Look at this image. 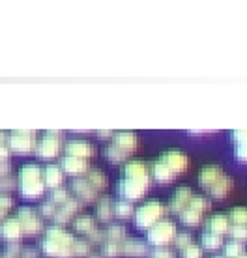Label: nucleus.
<instances>
[{
  "mask_svg": "<svg viewBox=\"0 0 247 258\" xmlns=\"http://www.w3.org/2000/svg\"><path fill=\"white\" fill-rule=\"evenodd\" d=\"M73 241L75 236L68 232L64 226H49L43 239L39 241V251L51 258H73Z\"/></svg>",
  "mask_w": 247,
  "mask_h": 258,
  "instance_id": "nucleus-1",
  "label": "nucleus"
},
{
  "mask_svg": "<svg viewBox=\"0 0 247 258\" xmlns=\"http://www.w3.org/2000/svg\"><path fill=\"white\" fill-rule=\"evenodd\" d=\"M17 187L19 193L25 199H39L45 193V183H43V168L36 163H28L19 168L17 174Z\"/></svg>",
  "mask_w": 247,
  "mask_h": 258,
  "instance_id": "nucleus-2",
  "label": "nucleus"
},
{
  "mask_svg": "<svg viewBox=\"0 0 247 258\" xmlns=\"http://www.w3.org/2000/svg\"><path fill=\"white\" fill-rule=\"evenodd\" d=\"M169 215V208L161 200H148L143 206L135 210V226L139 230H148L150 226H154L157 221L165 219Z\"/></svg>",
  "mask_w": 247,
  "mask_h": 258,
  "instance_id": "nucleus-3",
  "label": "nucleus"
},
{
  "mask_svg": "<svg viewBox=\"0 0 247 258\" xmlns=\"http://www.w3.org/2000/svg\"><path fill=\"white\" fill-rule=\"evenodd\" d=\"M210 210H212V200H210V197L193 195V199L189 200V204L182 210V213L178 215V219H180L182 225L197 228V226H201V223L208 215Z\"/></svg>",
  "mask_w": 247,
  "mask_h": 258,
  "instance_id": "nucleus-4",
  "label": "nucleus"
},
{
  "mask_svg": "<svg viewBox=\"0 0 247 258\" xmlns=\"http://www.w3.org/2000/svg\"><path fill=\"white\" fill-rule=\"evenodd\" d=\"M178 234V226L174 221L170 219H161L157 221L154 226H150L146 230V243L148 247H170V243L174 241V236Z\"/></svg>",
  "mask_w": 247,
  "mask_h": 258,
  "instance_id": "nucleus-5",
  "label": "nucleus"
},
{
  "mask_svg": "<svg viewBox=\"0 0 247 258\" xmlns=\"http://www.w3.org/2000/svg\"><path fill=\"white\" fill-rule=\"evenodd\" d=\"M62 148H64V133L56 129H49L41 139H38L34 152L39 159H54L62 152Z\"/></svg>",
  "mask_w": 247,
  "mask_h": 258,
  "instance_id": "nucleus-6",
  "label": "nucleus"
},
{
  "mask_svg": "<svg viewBox=\"0 0 247 258\" xmlns=\"http://www.w3.org/2000/svg\"><path fill=\"white\" fill-rule=\"evenodd\" d=\"M38 142V135L34 129H15L8 135V148L17 155L32 154Z\"/></svg>",
  "mask_w": 247,
  "mask_h": 258,
  "instance_id": "nucleus-7",
  "label": "nucleus"
},
{
  "mask_svg": "<svg viewBox=\"0 0 247 258\" xmlns=\"http://www.w3.org/2000/svg\"><path fill=\"white\" fill-rule=\"evenodd\" d=\"M150 189L148 181H141V180H130V178H120L116 183V193L120 199L124 200H141L146 197Z\"/></svg>",
  "mask_w": 247,
  "mask_h": 258,
  "instance_id": "nucleus-8",
  "label": "nucleus"
},
{
  "mask_svg": "<svg viewBox=\"0 0 247 258\" xmlns=\"http://www.w3.org/2000/svg\"><path fill=\"white\" fill-rule=\"evenodd\" d=\"M15 217H17V221L23 226L25 236H36V234H39L43 230V221H41L39 213L34 208L21 206L17 210V213H15Z\"/></svg>",
  "mask_w": 247,
  "mask_h": 258,
  "instance_id": "nucleus-9",
  "label": "nucleus"
},
{
  "mask_svg": "<svg viewBox=\"0 0 247 258\" xmlns=\"http://www.w3.org/2000/svg\"><path fill=\"white\" fill-rule=\"evenodd\" d=\"M157 159L165 163L176 176L183 174L189 168V157L183 154V152H180V150H167V152H163Z\"/></svg>",
  "mask_w": 247,
  "mask_h": 258,
  "instance_id": "nucleus-10",
  "label": "nucleus"
},
{
  "mask_svg": "<svg viewBox=\"0 0 247 258\" xmlns=\"http://www.w3.org/2000/svg\"><path fill=\"white\" fill-rule=\"evenodd\" d=\"M150 247L146 241L139 238H128L120 241V256H130V258H148Z\"/></svg>",
  "mask_w": 247,
  "mask_h": 258,
  "instance_id": "nucleus-11",
  "label": "nucleus"
},
{
  "mask_svg": "<svg viewBox=\"0 0 247 258\" xmlns=\"http://www.w3.org/2000/svg\"><path fill=\"white\" fill-rule=\"evenodd\" d=\"M70 193L75 195V199L81 200L83 204H92V202H96V200L99 199L98 197V191L92 187L90 183H88V180L86 178H75V180L72 181V185H70Z\"/></svg>",
  "mask_w": 247,
  "mask_h": 258,
  "instance_id": "nucleus-12",
  "label": "nucleus"
},
{
  "mask_svg": "<svg viewBox=\"0 0 247 258\" xmlns=\"http://www.w3.org/2000/svg\"><path fill=\"white\" fill-rule=\"evenodd\" d=\"M122 178H130V180H141L152 183L150 178V167L148 163L133 159V161H126L122 167Z\"/></svg>",
  "mask_w": 247,
  "mask_h": 258,
  "instance_id": "nucleus-13",
  "label": "nucleus"
},
{
  "mask_svg": "<svg viewBox=\"0 0 247 258\" xmlns=\"http://www.w3.org/2000/svg\"><path fill=\"white\" fill-rule=\"evenodd\" d=\"M25 236L23 226L17 221V217H6L0 221V238L8 241V243H17Z\"/></svg>",
  "mask_w": 247,
  "mask_h": 258,
  "instance_id": "nucleus-14",
  "label": "nucleus"
},
{
  "mask_svg": "<svg viewBox=\"0 0 247 258\" xmlns=\"http://www.w3.org/2000/svg\"><path fill=\"white\" fill-rule=\"evenodd\" d=\"M193 189L189 187V185H180V187L176 189L174 193H172V197H170L169 204H167V208H169V213H172V215H180L182 213V210L189 204V200L193 199Z\"/></svg>",
  "mask_w": 247,
  "mask_h": 258,
  "instance_id": "nucleus-15",
  "label": "nucleus"
},
{
  "mask_svg": "<svg viewBox=\"0 0 247 258\" xmlns=\"http://www.w3.org/2000/svg\"><path fill=\"white\" fill-rule=\"evenodd\" d=\"M60 168H62L64 174L81 178V176H85L88 172L90 163H88V159H81V157H73V155H64L62 161H60Z\"/></svg>",
  "mask_w": 247,
  "mask_h": 258,
  "instance_id": "nucleus-16",
  "label": "nucleus"
},
{
  "mask_svg": "<svg viewBox=\"0 0 247 258\" xmlns=\"http://www.w3.org/2000/svg\"><path fill=\"white\" fill-rule=\"evenodd\" d=\"M66 155H73V157H81V159H90L96 155V148L94 144L83 139H73V141L66 142L64 144Z\"/></svg>",
  "mask_w": 247,
  "mask_h": 258,
  "instance_id": "nucleus-17",
  "label": "nucleus"
},
{
  "mask_svg": "<svg viewBox=\"0 0 247 258\" xmlns=\"http://www.w3.org/2000/svg\"><path fill=\"white\" fill-rule=\"evenodd\" d=\"M230 226H232V223L228 219V215L215 213V215H210L208 219L204 221V232H212L225 238L230 232Z\"/></svg>",
  "mask_w": 247,
  "mask_h": 258,
  "instance_id": "nucleus-18",
  "label": "nucleus"
},
{
  "mask_svg": "<svg viewBox=\"0 0 247 258\" xmlns=\"http://www.w3.org/2000/svg\"><path fill=\"white\" fill-rule=\"evenodd\" d=\"M227 174L225 170H223L219 165H206V167L201 168V172H199V183H201V187L204 191H208L214 183L221 180L223 176Z\"/></svg>",
  "mask_w": 247,
  "mask_h": 258,
  "instance_id": "nucleus-19",
  "label": "nucleus"
},
{
  "mask_svg": "<svg viewBox=\"0 0 247 258\" xmlns=\"http://www.w3.org/2000/svg\"><path fill=\"white\" fill-rule=\"evenodd\" d=\"M112 144L131 155L139 146V137L135 131H116L112 135Z\"/></svg>",
  "mask_w": 247,
  "mask_h": 258,
  "instance_id": "nucleus-20",
  "label": "nucleus"
},
{
  "mask_svg": "<svg viewBox=\"0 0 247 258\" xmlns=\"http://www.w3.org/2000/svg\"><path fill=\"white\" fill-rule=\"evenodd\" d=\"M148 167H150V178L154 181H157V183H170V181L176 180L174 172H172L163 161H159V159H156L154 163H150Z\"/></svg>",
  "mask_w": 247,
  "mask_h": 258,
  "instance_id": "nucleus-21",
  "label": "nucleus"
},
{
  "mask_svg": "<svg viewBox=\"0 0 247 258\" xmlns=\"http://www.w3.org/2000/svg\"><path fill=\"white\" fill-rule=\"evenodd\" d=\"M64 176L66 174L62 172L60 165H47V167L43 168V183H45V187H49V189L62 187Z\"/></svg>",
  "mask_w": 247,
  "mask_h": 258,
  "instance_id": "nucleus-22",
  "label": "nucleus"
},
{
  "mask_svg": "<svg viewBox=\"0 0 247 258\" xmlns=\"http://www.w3.org/2000/svg\"><path fill=\"white\" fill-rule=\"evenodd\" d=\"M232 189H234V180H232L228 174H225L221 180L215 183V185H212V187L206 191V195H208V197H212V199L221 200V199H225L228 193H232Z\"/></svg>",
  "mask_w": 247,
  "mask_h": 258,
  "instance_id": "nucleus-23",
  "label": "nucleus"
},
{
  "mask_svg": "<svg viewBox=\"0 0 247 258\" xmlns=\"http://www.w3.org/2000/svg\"><path fill=\"white\" fill-rule=\"evenodd\" d=\"M112 204H114V200L111 197H99L96 200V219L101 223H111V219L114 217Z\"/></svg>",
  "mask_w": 247,
  "mask_h": 258,
  "instance_id": "nucleus-24",
  "label": "nucleus"
},
{
  "mask_svg": "<svg viewBox=\"0 0 247 258\" xmlns=\"http://www.w3.org/2000/svg\"><path fill=\"white\" fill-rule=\"evenodd\" d=\"M85 178L98 193L103 191V189H107V185H109V178H107V174H105L101 168H88V172L85 174Z\"/></svg>",
  "mask_w": 247,
  "mask_h": 258,
  "instance_id": "nucleus-25",
  "label": "nucleus"
},
{
  "mask_svg": "<svg viewBox=\"0 0 247 258\" xmlns=\"http://www.w3.org/2000/svg\"><path fill=\"white\" fill-rule=\"evenodd\" d=\"M225 245V239L223 236H217V234H212V232H202L201 236V247L202 251H219L223 249Z\"/></svg>",
  "mask_w": 247,
  "mask_h": 258,
  "instance_id": "nucleus-26",
  "label": "nucleus"
},
{
  "mask_svg": "<svg viewBox=\"0 0 247 258\" xmlns=\"http://www.w3.org/2000/svg\"><path fill=\"white\" fill-rule=\"evenodd\" d=\"M73 226H75V230H77L79 234H85V236H88L92 230H96V228H98V225H96V217L86 215V213L77 215L75 221H73Z\"/></svg>",
  "mask_w": 247,
  "mask_h": 258,
  "instance_id": "nucleus-27",
  "label": "nucleus"
},
{
  "mask_svg": "<svg viewBox=\"0 0 247 258\" xmlns=\"http://www.w3.org/2000/svg\"><path fill=\"white\" fill-rule=\"evenodd\" d=\"M112 212H114V217L126 221V219H131L135 215V208H133V204H131L130 200L118 199L112 204Z\"/></svg>",
  "mask_w": 247,
  "mask_h": 258,
  "instance_id": "nucleus-28",
  "label": "nucleus"
},
{
  "mask_svg": "<svg viewBox=\"0 0 247 258\" xmlns=\"http://www.w3.org/2000/svg\"><path fill=\"white\" fill-rule=\"evenodd\" d=\"M128 238V230L126 226L118 225V223H109L105 228V241H124Z\"/></svg>",
  "mask_w": 247,
  "mask_h": 258,
  "instance_id": "nucleus-29",
  "label": "nucleus"
},
{
  "mask_svg": "<svg viewBox=\"0 0 247 258\" xmlns=\"http://www.w3.org/2000/svg\"><path fill=\"white\" fill-rule=\"evenodd\" d=\"M105 157H107V161L114 163V165H122V163L128 161L130 154H128V152H124V150H120L118 146H114V144L111 142V144L105 148Z\"/></svg>",
  "mask_w": 247,
  "mask_h": 258,
  "instance_id": "nucleus-30",
  "label": "nucleus"
},
{
  "mask_svg": "<svg viewBox=\"0 0 247 258\" xmlns=\"http://www.w3.org/2000/svg\"><path fill=\"white\" fill-rule=\"evenodd\" d=\"M243 251H245V245L241 241H236V239L225 241V245H223V256L225 258H238Z\"/></svg>",
  "mask_w": 247,
  "mask_h": 258,
  "instance_id": "nucleus-31",
  "label": "nucleus"
},
{
  "mask_svg": "<svg viewBox=\"0 0 247 258\" xmlns=\"http://www.w3.org/2000/svg\"><path fill=\"white\" fill-rule=\"evenodd\" d=\"M99 252L103 258H120V241H103Z\"/></svg>",
  "mask_w": 247,
  "mask_h": 258,
  "instance_id": "nucleus-32",
  "label": "nucleus"
},
{
  "mask_svg": "<svg viewBox=\"0 0 247 258\" xmlns=\"http://www.w3.org/2000/svg\"><path fill=\"white\" fill-rule=\"evenodd\" d=\"M90 251H92V247H90V243H88L86 239L75 238V241H73V247H72L73 258H86Z\"/></svg>",
  "mask_w": 247,
  "mask_h": 258,
  "instance_id": "nucleus-33",
  "label": "nucleus"
},
{
  "mask_svg": "<svg viewBox=\"0 0 247 258\" xmlns=\"http://www.w3.org/2000/svg\"><path fill=\"white\" fill-rule=\"evenodd\" d=\"M56 210H58V206H56L54 202L45 200V202H41V206L38 208V213H39V217H43V219H52V215L56 213Z\"/></svg>",
  "mask_w": 247,
  "mask_h": 258,
  "instance_id": "nucleus-34",
  "label": "nucleus"
},
{
  "mask_svg": "<svg viewBox=\"0 0 247 258\" xmlns=\"http://www.w3.org/2000/svg\"><path fill=\"white\" fill-rule=\"evenodd\" d=\"M68 199H72V193L68 191V189L64 187H56V189H52V193H51V202H54L56 206H62L66 200Z\"/></svg>",
  "mask_w": 247,
  "mask_h": 258,
  "instance_id": "nucleus-35",
  "label": "nucleus"
},
{
  "mask_svg": "<svg viewBox=\"0 0 247 258\" xmlns=\"http://www.w3.org/2000/svg\"><path fill=\"white\" fill-rule=\"evenodd\" d=\"M172 243H174V247L178 249V251H183L186 247L193 243V236H191L189 232H178L174 236V241H172Z\"/></svg>",
  "mask_w": 247,
  "mask_h": 258,
  "instance_id": "nucleus-36",
  "label": "nucleus"
},
{
  "mask_svg": "<svg viewBox=\"0 0 247 258\" xmlns=\"http://www.w3.org/2000/svg\"><path fill=\"white\" fill-rule=\"evenodd\" d=\"M148 258H176V252L170 247H154L150 249Z\"/></svg>",
  "mask_w": 247,
  "mask_h": 258,
  "instance_id": "nucleus-37",
  "label": "nucleus"
},
{
  "mask_svg": "<svg viewBox=\"0 0 247 258\" xmlns=\"http://www.w3.org/2000/svg\"><path fill=\"white\" fill-rule=\"evenodd\" d=\"M21 251H23V245H21L19 241L17 243H8L6 249L0 252V258H19Z\"/></svg>",
  "mask_w": 247,
  "mask_h": 258,
  "instance_id": "nucleus-38",
  "label": "nucleus"
},
{
  "mask_svg": "<svg viewBox=\"0 0 247 258\" xmlns=\"http://www.w3.org/2000/svg\"><path fill=\"white\" fill-rule=\"evenodd\" d=\"M86 241L90 243V247H101V243L105 241V230H99V228L92 230V232L86 236Z\"/></svg>",
  "mask_w": 247,
  "mask_h": 258,
  "instance_id": "nucleus-39",
  "label": "nucleus"
},
{
  "mask_svg": "<svg viewBox=\"0 0 247 258\" xmlns=\"http://www.w3.org/2000/svg\"><path fill=\"white\" fill-rule=\"evenodd\" d=\"M182 258H204V251H202L201 245L191 243L182 251Z\"/></svg>",
  "mask_w": 247,
  "mask_h": 258,
  "instance_id": "nucleus-40",
  "label": "nucleus"
},
{
  "mask_svg": "<svg viewBox=\"0 0 247 258\" xmlns=\"http://www.w3.org/2000/svg\"><path fill=\"white\" fill-rule=\"evenodd\" d=\"M15 187H17V180L12 174L6 176V178H0V193L10 195Z\"/></svg>",
  "mask_w": 247,
  "mask_h": 258,
  "instance_id": "nucleus-41",
  "label": "nucleus"
},
{
  "mask_svg": "<svg viewBox=\"0 0 247 258\" xmlns=\"http://www.w3.org/2000/svg\"><path fill=\"white\" fill-rule=\"evenodd\" d=\"M232 142H234L236 146L238 144H247V129H236V131H232Z\"/></svg>",
  "mask_w": 247,
  "mask_h": 258,
  "instance_id": "nucleus-42",
  "label": "nucleus"
},
{
  "mask_svg": "<svg viewBox=\"0 0 247 258\" xmlns=\"http://www.w3.org/2000/svg\"><path fill=\"white\" fill-rule=\"evenodd\" d=\"M234 157L240 163H247V144H238V146H236Z\"/></svg>",
  "mask_w": 247,
  "mask_h": 258,
  "instance_id": "nucleus-43",
  "label": "nucleus"
},
{
  "mask_svg": "<svg viewBox=\"0 0 247 258\" xmlns=\"http://www.w3.org/2000/svg\"><path fill=\"white\" fill-rule=\"evenodd\" d=\"M12 206H13L12 197H10V195L0 193V210H4V212L8 213V210H12Z\"/></svg>",
  "mask_w": 247,
  "mask_h": 258,
  "instance_id": "nucleus-44",
  "label": "nucleus"
},
{
  "mask_svg": "<svg viewBox=\"0 0 247 258\" xmlns=\"http://www.w3.org/2000/svg\"><path fill=\"white\" fill-rule=\"evenodd\" d=\"M10 148H8V144H0V163H6L10 159Z\"/></svg>",
  "mask_w": 247,
  "mask_h": 258,
  "instance_id": "nucleus-45",
  "label": "nucleus"
},
{
  "mask_svg": "<svg viewBox=\"0 0 247 258\" xmlns=\"http://www.w3.org/2000/svg\"><path fill=\"white\" fill-rule=\"evenodd\" d=\"M19 258H38V251H36V249H30V247H23Z\"/></svg>",
  "mask_w": 247,
  "mask_h": 258,
  "instance_id": "nucleus-46",
  "label": "nucleus"
},
{
  "mask_svg": "<svg viewBox=\"0 0 247 258\" xmlns=\"http://www.w3.org/2000/svg\"><path fill=\"white\" fill-rule=\"evenodd\" d=\"M12 174V165L10 163H0V178H6Z\"/></svg>",
  "mask_w": 247,
  "mask_h": 258,
  "instance_id": "nucleus-47",
  "label": "nucleus"
},
{
  "mask_svg": "<svg viewBox=\"0 0 247 258\" xmlns=\"http://www.w3.org/2000/svg\"><path fill=\"white\" fill-rule=\"evenodd\" d=\"M112 135H114V131H111V129H99V131H98V137L101 139V141L112 139Z\"/></svg>",
  "mask_w": 247,
  "mask_h": 258,
  "instance_id": "nucleus-48",
  "label": "nucleus"
},
{
  "mask_svg": "<svg viewBox=\"0 0 247 258\" xmlns=\"http://www.w3.org/2000/svg\"><path fill=\"white\" fill-rule=\"evenodd\" d=\"M86 258H103V256H101V252L99 251H90Z\"/></svg>",
  "mask_w": 247,
  "mask_h": 258,
  "instance_id": "nucleus-49",
  "label": "nucleus"
},
{
  "mask_svg": "<svg viewBox=\"0 0 247 258\" xmlns=\"http://www.w3.org/2000/svg\"><path fill=\"white\" fill-rule=\"evenodd\" d=\"M0 144H8V133L0 131Z\"/></svg>",
  "mask_w": 247,
  "mask_h": 258,
  "instance_id": "nucleus-50",
  "label": "nucleus"
},
{
  "mask_svg": "<svg viewBox=\"0 0 247 258\" xmlns=\"http://www.w3.org/2000/svg\"><path fill=\"white\" fill-rule=\"evenodd\" d=\"M2 219H6V212H4V210H0V221Z\"/></svg>",
  "mask_w": 247,
  "mask_h": 258,
  "instance_id": "nucleus-51",
  "label": "nucleus"
},
{
  "mask_svg": "<svg viewBox=\"0 0 247 258\" xmlns=\"http://www.w3.org/2000/svg\"><path fill=\"white\" fill-rule=\"evenodd\" d=\"M238 258H247V251L241 252V254H240V256H238Z\"/></svg>",
  "mask_w": 247,
  "mask_h": 258,
  "instance_id": "nucleus-52",
  "label": "nucleus"
},
{
  "mask_svg": "<svg viewBox=\"0 0 247 258\" xmlns=\"http://www.w3.org/2000/svg\"><path fill=\"white\" fill-rule=\"evenodd\" d=\"M245 241H247V228H245Z\"/></svg>",
  "mask_w": 247,
  "mask_h": 258,
  "instance_id": "nucleus-53",
  "label": "nucleus"
},
{
  "mask_svg": "<svg viewBox=\"0 0 247 258\" xmlns=\"http://www.w3.org/2000/svg\"><path fill=\"white\" fill-rule=\"evenodd\" d=\"M212 258H225V256H212Z\"/></svg>",
  "mask_w": 247,
  "mask_h": 258,
  "instance_id": "nucleus-54",
  "label": "nucleus"
}]
</instances>
